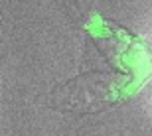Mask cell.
Instances as JSON below:
<instances>
[{"label": "cell", "mask_w": 152, "mask_h": 136, "mask_svg": "<svg viewBox=\"0 0 152 136\" xmlns=\"http://www.w3.org/2000/svg\"><path fill=\"white\" fill-rule=\"evenodd\" d=\"M63 89L73 91V93L71 95L69 93H59L63 97L57 99L59 103L56 107H59L61 103H67L69 107L65 111H71V113H79V114L95 113L97 108L93 107V103H97V107L103 108L107 107V101H113V83L103 73L81 75L77 79L69 81Z\"/></svg>", "instance_id": "1"}]
</instances>
